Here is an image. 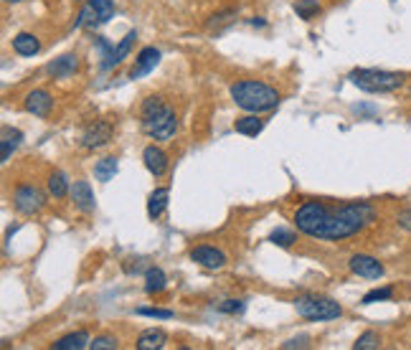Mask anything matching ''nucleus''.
<instances>
[{
    "mask_svg": "<svg viewBox=\"0 0 411 350\" xmlns=\"http://www.w3.org/2000/svg\"><path fill=\"white\" fill-rule=\"evenodd\" d=\"M51 107H54V100L46 89H34V92L25 97V109L36 117H49Z\"/></svg>",
    "mask_w": 411,
    "mask_h": 350,
    "instance_id": "obj_14",
    "label": "nucleus"
},
{
    "mask_svg": "<svg viewBox=\"0 0 411 350\" xmlns=\"http://www.w3.org/2000/svg\"><path fill=\"white\" fill-rule=\"evenodd\" d=\"M94 175H97V180H102V183H107V180H112L115 175H117V158H102L97 165H94Z\"/></svg>",
    "mask_w": 411,
    "mask_h": 350,
    "instance_id": "obj_25",
    "label": "nucleus"
},
{
    "mask_svg": "<svg viewBox=\"0 0 411 350\" xmlns=\"http://www.w3.org/2000/svg\"><path fill=\"white\" fill-rule=\"evenodd\" d=\"M168 342V335L163 333V330H145V333H140V338H137V350H158L163 348Z\"/></svg>",
    "mask_w": 411,
    "mask_h": 350,
    "instance_id": "obj_21",
    "label": "nucleus"
},
{
    "mask_svg": "<svg viewBox=\"0 0 411 350\" xmlns=\"http://www.w3.org/2000/svg\"><path fill=\"white\" fill-rule=\"evenodd\" d=\"M274 244H279V246H292L294 242H297V236H294L290 229H277V231H272V236H269Z\"/></svg>",
    "mask_w": 411,
    "mask_h": 350,
    "instance_id": "obj_29",
    "label": "nucleus"
},
{
    "mask_svg": "<svg viewBox=\"0 0 411 350\" xmlns=\"http://www.w3.org/2000/svg\"><path fill=\"white\" fill-rule=\"evenodd\" d=\"M89 342H92L89 333H84V330H79V333L64 335L61 340L54 342V350H82V348H89Z\"/></svg>",
    "mask_w": 411,
    "mask_h": 350,
    "instance_id": "obj_18",
    "label": "nucleus"
},
{
    "mask_svg": "<svg viewBox=\"0 0 411 350\" xmlns=\"http://www.w3.org/2000/svg\"><path fill=\"white\" fill-rule=\"evenodd\" d=\"M394 297V287H376V290H371L366 297H363V305H373V302H386Z\"/></svg>",
    "mask_w": 411,
    "mask_h": 350,
    "instance_id": "obj_27",
    "label": "nucleus"
},
{
    "mask_svg": "<svg viewBox=\"0 0 411 350\" xmlns=\"http://www.w3.org/2000/svg\"><path fill=\"white\" fill-rule=\"evenodd\" d=\"M143 163L145 167L150 170L155 178H160V175H165V170H168L170 160L168 155H165V150H160L158 145H148L143 150Z\"/></svg>",
    "mask_w": 411,
    "mask_h": 350,
    "instance_id": "obj_12",
    "label": "nucleus"
},
{
    "mask_svg": "<svg viewBox=\"0 0 411 350\" xmlns=\"http://www.w3.org/2000/svg\"><path fill=\"white\" fill-rule=\"evenodd\" d=\"M191 259H193L196 264H201V267H206V269H221L224 264H226L224 251H218L216 246H206V244L191 249Z\"/></svg>",
    "mask_w": 411,
    "mask_h": 350,
    "instance_id": "obj_10",
    "label": "nucleus"
},
{
    "mask_svg": "<svg viewBox=\"0 0 411 350\" xmlns=\"http://www.w3.org/2000/svg\"><path fill=\"white\" fill-rule=\"evenodd\" d=\"M134 38H137V34L134 31H130V34L122 38V41L115 46V54H112V61H109V69H115V67H119L122 61L127 58V54H130V49H132V43H134Z\"/></svg>",
    "mask_w": 411,
    "mask_h": 350,
    "instance_id": "obj_24",
    "label": "nucleus"
},
{
    "mask_svg": "<svg viewBox=\"0 0 411 350\" xmlns=\"http://www.w3.org/2000/svg\"><path fill=\"white\" fill-rule=\"evenodd\" d=\"M294 13L303 18V21H312V18L318 16L320 10H322V5H320L318 0H297L292 5Z\"/></svg>",
    "mask_w": 411,
    "mask_h": 350,
    "instance_id": "obj_26",
    "label": "nucleus"
},
{
    "mask_svg": "<svg viewBox=\"0 0 411 350\" xmlns=\"http://www.w3.org/2000/svg\"><path fill=\"white\" fill-rule=\"evenodd\" d=\"M399 224L411 231V211H406V213H401V216H399Z\"/></svg>",
    "mask_w": 411,
    "mask_h": 350,
    "instance_id": "obj_35",
    "label": "nucleus"
},
{
    "mask_svg": "<svg viewBox=\"0 0 411 350\" xmlns=\"http://www.w3.org/2000/svg\"><path fill=\"white\" fill-rule=\"evenodd\" d=\"M112 135H115L112 122L99 119V122H94V125H89L84 130V135H82V145H84L86 150H97V148H104V145L112 140Z\"/></svg>",
    "mask_w": 411,
    "mask_h": 350,
    "instance_id": "obj_9",
    "label": "nucleus"
},
{
    "mask_svg": "<svg viewBox=\"0 0 411 350\" xmlns=\"http://www.w3.org/2000/svg\"><path fill=\"white\" fill-rule=\"evenodd\" d=\"M71 200H74V206L79 211H84V213H92V211H94L92 185L86 183V180H76V183L71 185Z\"/></svg>",
    "mask_w": 411,
    "mask_h": 350,
    "instance_id": "obj_15",
    "label": "nucleus"
},
{
    "mask_svg": "<svg viewBox=\"0 0 411 350\" xmlns=\"http://www.w3.org/2000/svg\"><path fill=\"white\" fill-rule=\"evenodd\" d=\"M140 119H143V130L150 135L152 140H170L178 130L176 112L160 100V97H148L140 109Z\"/></svg>",
    "mask_w": 411,
    "mask_h": 350,
    "instance_id": "obj_3",
    "label": "nucleus"
},
{
    "mask_svg": "<svg viewBox=\"0 0 411 350\" xmlns=\"http://www.w3.org/2000/svg\"><path fill=\"white\" fill-rule=\"evenodd\" d=\"M348 267H351L353 275L363 277V279H381V277L386 275L384 264H381L376 257H368V254H355V257H351Z\"/></svg>",
    "mask_w": 411,
    "mask_h": 350,
    "instance_id": "obj_8",
    "label": "nucleus"
},
{
    "mask_svg": "<svg viewBox=\"0 0 411 350\" xmlns=\"http://www.w3.org/2000/svg\"><path fill=\"white\" fill-rule=\"evenodd\" d=\"M5 3H23V0H5Z\"/></svg>",
    "mask_w": 411,
    "mask_h": 350,
    "instance_id": "obj_36",
    "label": "nucleus"
},
{
    "mask_svg": "<svg viewBox=\"0 0 411 350\" xmlns=\"http://www.w3.org/2000/svg\"><path fill=\"white\" fill-rule=\"evenodd\" d=\"M168 198H170L168 188H155V191L150 193V198H148V216L150 218L163 216V211L168 209Z\"/></svg>",
    "mask_w": 411,
    "mask_h": 350,
    "instance_id": "obj_19",
    "label": "nucleus"
},
{
    "mask_svg": "<svg viewBox=\"0 0 411 350\" xmlns=\"http://www.w3.org/2000/svg\"><path fill=\"white\" fill-rule=\"evenodd\" d=\"M231 100L236 102V107L259 115V112H269L277 107L279 92L257 79H242V82L231 84Z\"/></svg>",
    "mask_w": 411,
    "mask_h": 350,
    "instance_id": "obj_2",
    "label": "nucleus"
},
{
    "mask_svg": "<svg viewBox=\"0 0 411 350\" xmlns=\"http://www.w3.org/2000/svg\"><path fill=\"white\" fill-rule=\"evenodd\" d=\"M158 64H160V51L155 49V46H148V49H143L137 54V58H134V67L130 69V79H140V76L150 74Z\"/></svg>",
    "mask_w": 411,
    "mask_h": 350,
    "instance_id": "obj_11",
    "label": "nucleus"
},
{
    "mask_svg": "<svg viewBox=\"0 0 411 350\" xmlns=\"http://www.w3.org/2000/svg\"><path fill=\"white\" fill-rule=\"evenodd\" d=\"M218 310L221 312H226V315H236V312H242L244 310V302L242 300H226L218 305Z\"/></svg>",
    "mask_w": 411,
    "mask_h": 350,
    "instance_id": "obj_33",
    "label": "nucleus"
},
{
    "mask_svg": "<svg viewBox=\"0 0 411 350\" xmlns=\"http://www.w3.org/2000/svg\"><path fill=\"white\" fill-rule=\"evenodd\" d=\"M297 315L305 320H315V323H325V320H338L343 315V307L330 297H318V294H303L294 300Z\"/></svg>",
    "mask_w": 411,
    "mask_h": 350,
    "instance_id": "obj_5",
    "label": "nucleus"
},
{
    "mask_svg": "<svg viewBox=\"0 0 411 350\" xmlns=\"http://www.w3.org/2000/svg\"><path fill=\"white\" fill-rule=\"evenodd\" d=\"M76 69H79V58H76L74 54H64V56L54 58L49 67H46V71H49L54 79H69V76L76 74Z\"/></svg>",
    "mask_w": 411,
    "mask_h": 350,
    "instance_id": "obj_13",
    "label": "nucleus"
},
{
    "mask_svg": "<svg viewBox=\"0 0 411 350\" xmlns=\"http://www.w3.org/2000/svg\"><path fill=\"white\" fill-rule=\"evenodd\" d=\"M117 345H119L117 338H112V335H99V338H94V340L89 342L92 350H115Z\"/></svg>",
    "mask_w": 411,
    "mask_h": 350,
    "instance_id": "obj_30",
    "label": "nucleus"
},
{
    "mask_svg": "<svg viewBox=\"0 0 411 350\" xmlns=\"http://www.w3.org/2000/svg\"><path fill=\"white\" fill-rule=\"evenodd\" d=\"M134 312L145 317H158V320H170V317H173L170 310H160V307H137Z\"/></svg>",
    "mask_w": 411,
    "mask_h": 350,
    "instance_id": "obj_31",
    "label": "nucleus"
},
{
    "mask_svg": "<svg viewBox=\"0 0 411 350\" xmlns=\"http://www.w3.org/2000/svg\"><path fill=\"white\" fill-rule=\"evenodd\" d=\"M373 218H376V209L366 200L340 203V206H327L322 200H305L294 213V226L297 231L307 233L312 239L340 242L363 231Z\"/></svg>",
    "mask_w": 411,
    "mask_h": 350,
    "instance_id": "obj_1",
    "label": "nucleus"
},
{
    "mask_svg": "<svg viewBox=\"0 0 411 350\" xmlns=\"http://www.w3.org/2000/svg\"><path fill=\"white\" fill-rule=\"evenodd\" d=\"M378 345H381V338H378V333H363L358 340L353 342V348H355V350H376Z\"/></svg>",
    "mask_w": 411,
    "mask_h": 350,
    "instance_id": "obj_28",
    "label": "nucleus"
},
{
    "mask_svg": "<svg viewBox=\"0 0 411 350\" xmlns=\"http://www.w3.org/2000/svg\"><path fill=\"white\" fill-rule=\"evenodd\" d=\"M234 16H236V10H224V13H216V16L209 21V28L213 31V28H218V25L231 23V21H234Z\"/></svg>",
    "mask_w": 411,
    "mask_h": 350,
    "instance_id": "obj_32",
    "label": "nucleus"
},
{
    "mask_svg": "<svg viewBox=\"0 0 411 350\" xmlns=\"http://www.w3.org/2000/svg\"><path fill=\"white\" fill-rule=\"evenodd\" d=\"M297 345H300V348H305V345H307V338H300V340H287V342H282V348H285V350L297 348Z\"/></svg>",
    "mask_w": 411,
    "mask_h": 350,
    "instance_id": "obj_34",
    "label": "nucleus"
},
{
    "mask_svg": "<svg viewBox=\"0 0 411 350\" xmlns=\"http://www.w3.org/2000/svg\"><path fill=\"white\" fill-rule=\"evenodd\" d=\"M13 51L18 56H36L41 51V41L34 34H18L13 38Z\"/></svg>",
    "mask_w": 411,
    "mask_h": 350,
    "instance_id": "obj_17",
    "label": "nucleus"
},
{
    "mask_svg": "<svg viewBox=\"0 0 411 350\" xmlns=\"http://www.w3.org/2000/svg\"><path fill=\"white\" fill-rule=\"evenodd\" d=\"M234 130H236V132L246 135V137H257V135L264 130V119H259V117H257V112H254V115H249V117H242V119H236Z\"/></svg>",
    "mask_w": 411,
    "mask_h": 350,
    "instance_id": "obj_22",
    "label": "nucleus"
},
{
    "mask_svg": "<svg viewBox=\"0 0 411 350\" xmlns=\"http://www.w3.org/2000/svg\"><path fill=\"white\" fill-rule=\"evenodd\" d=\"M112 16H115V3L112 0H86L84 8L76 16L74 25L76 28H97V25L107 23Z\"/></svg>",
    "mask_w": 411,
    "mask_h": 350,
    "instance_id": "obj_6",
    "label": "nucleus"
},
{
    "mask_svg": "<svg viewBox=\"0 0 411 350\" xmlns=\"http://www.w3.org/2000/svg\"><path fill=\"white\" fill-rule=\"evenodd\" d=\"M358 89L368 94H386L401 89L406 76L399 74V71H384V69H355L348 76Z\"/></svg>",
    "mask_w": 411,
    "mask_h": 350,
    "instance_id": "obj_4",
    "label": "nucleus"
},
{
    "mask_svg": "<svg viewBox=\"0 0 411 350\" xmlns=\"http://www.w3.org/2000/svg\"><path fill=\"white\" fill-rule=\"evenodd\" d=\"M46 206V196H43L36 185H18L13 191V209L23 216H34Z\"/></svg>",
    "mask_w": 411,
    "mask_h": 350,
    "instance_id": "obj_7",
    "label": "nucleus"
},
{
    "mask_svg": "<svg viewBox=\"0 0 411 350\" xmlns=\"http://www.w3.org/2000/svg\"><path fill=\"white\" fill-rule=\"evenodd\" d=\"M168 287V279H165V272L160 267H148L145 269V292L148 294H160V292Z\"/></svg>",
    "mask_w": 411,
    "mask_h": 350,
    "instance_id": "obj_20",
    "label": "nucleus"
},
{
    "mask_svg": "<svg viewBox=\"0 0 411 350\" xmlns=\"http://www.w3.org/2000/svg\"><path fill=\"white\" fill-rule=\"evenodd\" d=\"M49 193L54 196V198H67V196H71V185H69V178L61 173V170L51 173V178H49Z\"/></svg>",
    "mask_w": 411,
    "mask_h": 350,
    "instance_id": "obj_23",
    "label": "nucleus"
},
{
    "mask_svg": "<svg viewBox=\"0 0 411 350\" xmlns=\"http://www.w3.org/2000/svg\"><path fill=\"white\" fill-rule=\"evenodd\" d=\"M23 140V132L21 130H13V127H3V137H0V158L3 163H8L10 155L16 152V148Z\"/></svg>",
    "mask_w": 411,
    "mask_h": 350,
    "instance_id": "obj_16",
    "label": "nucleus"
}]
</instances>
